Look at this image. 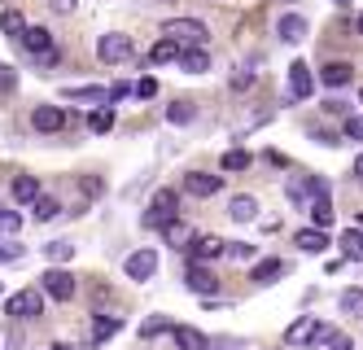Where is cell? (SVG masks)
<instances>
[{"mask_svg":"<svg viewBox=\"0 0 363 350\" xmlns=\"http://www.w3.org/2000/svg\"><path fill=\"white\" fill-rule=\"evenodd\" d=\"M162 35L167 40H175L179 48H197V44H206V22H197V18H171V22H162Z\"/></svg>","mask_w":363,"mask_h":350,"instance_id":"cell-1","label":"cell"},{"mask_svg":"<svg viewBox=\"0 0 363 350\" xmlns=\"http://www.w3.org/2000/svg\"><path fill=\"white\" fill-rule=\"evenodd\" d=\"M132 53H136L132 35L110 31V35H101V40H96V58L106 62V66H123V62H132Z\"/></svg>","mask_w":363,"mask_h":350,"instance_id":"cell-2","label":"cell"},{"mask_svg":"<svg viewBox=\"0 0 363 350\" xmlns=\"http://www.w3.org/2000/svg\"><path fill=\"white\" fill-rule=\"evenodd\" d=\"M175 206H179V193H175V188H158V193H153V202H149V210H145V228L171 224V219H175Z\"/></svg>","mask_w":363,"mask_h":350,"instance_id":"cell-3","label":"cell"},{"mask_svg":"<svg viewBox=\"0 0 363 350\" xmlns=\"http://www.w3.org/2000/svg\"><path fill=\"white\" fill-rule=\"evenodd\" d=\"M40 293H48V298H57V302H70L74 298V276L62 272V267H48L40 276Z\"/></svg>","mask_w":363,"mask_h":350,"instance_id":"cell-4","label":"cell"},{"mask_svg":"<svg viewBox=\"0 0 363 350\" xmlns=\"http://www.w3.org/2000/svg\"><path fill=\"white\" fill-rule=\"evenodd\" d=\"M40 311H44V293L40 289H22V293L9 298V315L13 319H35Z\"/></svg>","mask_w":363,"mask_h":350,"instance_id":"cell-5","label":"cell"},{"mask_svg":"<svg viewBox=\"0 0 363 350\" xmlns=\"http://www.w3.org/2000/svg\"><path fill=\"white\" fill-rule=\"evenodd\" d=\"M123 272H127V280H149L153 272H158V254H153V250H136V254H127Z\"/></svg>","mask_w":363,"mask_h":350,"instance_id":"cell-6","label":"cell"},{"mask_svg":"<svg viewBox=\"0 0 363 350\" xmlns=\"http://www.w3.org/2000/svg\"><path fill=\"white\" fill-rule=\"evenodd\" d=\"M311 92H315V75H311L306 62H294V66H289V97H294V101H306Z\"/></svg>","mask_w":363,"mask_h":350,"instance_id":"cell-7","label":"cell"},{"mask_svg":"<svg viewBox=\"0 0 363 350\" xmlns=\"http://www.w3.org/2000/svg\"><path fill=\"white\" fill-rule=\"evenodd\" d=\"M219 188H223V175H206V171L184 175V193H193V197H215Z\"/></svg>","mask_w":363,"mask_h":350,"instance_id":"cell-8","label":"cell"},{"mask_svg":"<svg viewBox=\"0 0 363 350\" xmlns=\"http://www.w3.org/2000/svg\"><path fill=\"white\" fill-rule=\"evenodd\" d=\"M31 127L35 131H62L66 127V110H62V105H35Z\"/></svg>","mask_w":363,"mask_h":350,"instance_id":"cell-9","label":"cell"},{"mask_svg":"<svg viewBox=\"0 0 363 350\" xmlns=\"http://www.w3.org/2000/svg\"><path fill=\"white\" fill-rule=\"evenodd\" d=\"M179 70H189V75H206V70H211V53H206L201 44L197 48H179Z\"/></svg>","mask_w":363,"mask_h":350,"instance_id":"cell-10","label":"cell"},{"mask_svg":"<svg viewBox=\"0 0 363 350\" xmlns=\"http://www.w3.org/2000/svg\"><path fill=\"white\" fill-rule=\"evenodd\" d=\"M276 31H280L284 44H302V40H306V18H302V13H284V18L276 22Z\"/></svg>","mask_w":363,"mask_h":350,"instance_id":"cell-11","label":"cell"},{"mask_svg":"<svg viewBox=\"0 0 363 350\" xmlns=\"http://www.w3.org/2000/svg\"><path fill=\"white\" fill-rule=\"evenodd\" d=\"M193 263H211V258H219L223 250H228V241H219V236H193Z\"/></svg>","mask_w":363,"mask_h":350,"instance_id":"cell-12","label":"cell"},{"mask_svg":"<svg viewBox=\"0 0 363 350\" xmlns=\"http://www.w3.org/2000/svg\"><path fill=\"white\" fill-rule=\"evenodd\" d=\"M184 280H189V289H193V293H201V298H215V289H219V280L206 272L201 263H193V267H189V276H184Z\"/></svg>","mask_w":363,"mask_h":350,"instance_id":"cell-13","label":"cell"},{"mask_svg":"<svg viewBox=\"0 0 363 350\" xmlns=\"http://www.w3.org/2000/svg\"><path fill=\"white\" fill-rule=\"evenodd\" d=\"M171 337H175V346H179V350H211V337L197 333V329H189V324H175V329H171Z\"/></svg>","mask_w":363,"mask_h":350,"instance_id":"cell-14","label":"cell"},{"mask_svg":"<svg viewBox=\"0 0 363 350\" xmlns=\"http://www.w3.org/2000/svg\"><path fill=\"white\" fill-rule=\"evenodd\" d=\"M294 241H298L302 254H324V250H328V232H324V228H302Z\"/></svg>","mask_w":363,"mask_h":350,"instance_id":"cell-15","label":"cell"},{"mask_svg":"<svg viewBox=\"0 0 363 350\" xmlns=\"http://www.w3.org/2000/svg\"><path fill=\"white\" fill-rule=\"evenodd\" d=\"M350 75H354L350 62H328V66L320 70V84H328V88H346V84H350Z\"/></svg>","mask_w":363,"mask_h":350,"instance_id":"cell-16","label":"cell"},{"mask_svg":"<svg viewBox=\"0 0 363 350\" xmlns=\"http://www.w3.org/2000/svg\"><path fill=\"white\" fill-rule=\"evenodd\" d=\"M315 324H320L315 315H302V319H294V324L284 329V341H289V346H306V341H311V333H315Z\"/></svg>","mask_w":363,"mask_h":350,"instance_id":"cell-17","label":"cell"},{"mask_svg":"<svg viewBox=\"0 0 363 350\" xmlns=\"http://www.w3.org/2000/svg\"><path fill=\"white\" fill-rule=\"evenodd\" d=\"M306 210H311V224H315V228H333V202H328V193H315Z\"/></svg>","mask_w":363,"mask_h":350,"instance_id":"cell-18","label":"cell"},{"mask_svg":"<svg viewBox=\"0 0 363 350\" xmlns=\"http://www.w3.org/2000/svg\"><path fill=\"white\" fill-rule=\"evenodd\" d=\"M62 97L66 101H88V105H110V88H96V84L92 88H66Z\"/></svg>","mask_w":363,"mask_h":350,"instance_id":"cell-19","label":"cell"},{"mask_svg":"<svg viewBox=\"0 0 363 350\" xmlns=\"http://www.w3.org/2000/svg\"><path fill=\"white\" fill-rule=\"evenodd\" d=\"M280 276H284V263H280V258H263V263L254 267L250 280H254V285H276Z\"/></svg>","mask_w":363,"mask_h":350,"instance_id":"cell-20","label":"cell"},{"mask_svg":"<svg viewBox=\"0 0 363 350\" xmlns=\"http://www.w3.org/2000/svg\"><path fill=\"white\" fill-rule=\"evenodd\" d=\"M162 236L171 241L175 250H189L193 246V228L189 224H179V219H171V224H162Z\"/></svg>","mask_w":363,"mask_h":350,"instance_id":"cell-21","label":"cell"},{"mask_svg":"<svg viewBox=\"0 0 363 350\" xmlns=\"http://www.w3.org/2000/svg\"><path fill=\"white\" fill-rule=\"evenodd\" d=\"M13 197H18V206L35 202V197H40V180H35V175H18V180H13Z\"/></svg>","mask_w":363,"mask_h":350,"instance_id":"cell-22","label":"cell"},{"mask_svg":"<svg viewBox=\"0 0 363 350\" xmlns=\"http://www.w3.org/2000/svg\"><path fill=\"white\" fill-rule=\"evenodd\" d=\"M337 246H342V254H346V258L363 263V232H359V228H346V232H342V241H337Z\"/></svg>","mask_w":363,"mask_h":350,"instance_id":"cell-23","label":"cell"},{"mask_svg":"<svg viewBox=\"0 0 363 350\" xmlns=\"http://www.w3.org/2000/svg\"><path fill=\"white\" fill-rule=\"evenodd\" d=\"M175 58H179V44H175V40H167V35L149 48V62H153V66H167V62H175Z\"/></svg>","mask_w":363,"mask_h":350,"instance_id":"cell-24","label":"cell"},{"mask_svg":"<svg viewBox=\"0 0 363 350\" xmlns=\"http://www.w3.org/2000/svg\"><path fill=\"white\" fill-rule=\"evenodd\" d=\"M228 214H232V219H237V224H250V219H254V214H258V202L241 193V197H232V206H228Z\"/></svg>","mask_w":363,"mask_h":350,"instance_id":"cell-25","label":"cell"},{"mask_svg":"<svg viewBox=\"0 0 363 350\" xmlns=\"http://www.w3.org/2000/svg\"><path fill=\"white\" fill-rule=\"evenodd\" d=\"M88 127L96 131V136H106V131L114 127V105H96V110L88 114Z\"/></svg>","mask_w":363,"mask_h":350,"instance_id":"cell-26","label":"cell"},{"mask_svg":"<svg viewBox=\"0 0 363 350\" xmlns=\"http://www.w3.org/2000/svg\"><path fill=\"white\" fill-rule=\"evenodd\" d=\"M0 31H5V35H22V31H27V18H22L18 9H5V13H0Z\"/></svg>","mask_w":363,"mask_h":350,"instance_id":"cell-27","label":"cell"},{"mask_svg":"<svg viewBox=\"0 0 363 350\" xmlns=\"http://www.w3.org/2000/svg\"><path fill=\"white\" fill-rule=\"evenodd\" d=\"M118 333V319L114 315H101L96 324H92V341H106V337H114Z\"/></svg>","mask_w":363,"mask_h":350,"instance_id":"cell-28","label":"cell"},{"mask_svg":"<svg viewBox=\"0 0 363 350\" xmlns=\"http://www.w3.org/2000/svg\"><path fill=\"white\" fill-rule=\"evenodd\" d=\"M44 254H48V263H66V258L74 254V246H70V241H48Z\"/></svg>","mask_w":363,"mask_h":350,"instance_id":"cell-29","label":"cell"},{"mask_svg":"<svg viewBox=\"0 0 363 350\" xmlns=\"http://www.w3.org/2000/svg\"><path fill=\"white\" fill-rule=\"evenodd\" d=\"M250 167V153L245 149H228L223 153V171H245Z\"/></svg>","mask_w":363,"mask_h":350,"instance_id":"cell-30","label":"cell"},{"mask_svg":"<svg viewBox=\"0 0 363 350\" xmlns=\"http://www.w3.org/2000/svg\"><path fill=\"white\" fill-rule=\"evenodd\" d=\"M57 210H62V206H57V197H35V219H44V224H48V219H57Z\"/></svg>","mask_w":363,"mask_h":350,"instance_id":"cell-31","label":"cell"},{"mask_svg":"<svg viewBox=\"0 0 363 350\" xmlns=\"http://www.w3.org/2000/svg\"><path fill=\"white\" fill-rule=\"evenodd\" d=\"M22 228V214L9 210V206H0V232H18Z\"/></svg>","mask_w":363,"mask_h":350,"instance_id":"cell-32","label":"cell"},{"mask_svg":"<svg viewBox=\"0 0 363 350\" xmlns=\"http://www.w3.org/2000/svg\"><path fill=\"white\" fill-rule=\"evenodd\" d=\"M342 311L363 315V289H346V293H342Z\"/></svg>","mask_w":363,"mask_h":350,"instance_id":"cell-33","label":"cell"},{"mask_svg":"<svg viewBox=\"0 0 363 350\" xmlns=\"http://www.w3.org/2000/svg\"><path fill=\"white\" fill-rule=\"evenodd\" d=\"M167 119H171V123H193V105H189V101H175L171 110H167Z\"/></svg>","mask_w":363,"mask_h":350,"instance_id":"cell-34","label":"cell"},{"mask_svg":"<svg viewBox=\"0 0 363 350\" xmlns=\"http://www.w3.org/2000/svg\"><path fill=\"white\" fill-rule=\"evenodd\" d=\"M13 88H18V70L0 62V92H13Z\"/></svg>","mask_w":363,"mask_h":350,"instance_id":"cell-35","label":"cell"},{"mask_svg":"<svg viewBox=\"0 0 363 350\" xmlns=\"http://www.w3.org/2000/svg\"><path fill=\"white\" fill-rule=\"evenodd\" d=\"M223 254H232V258H241V263H245V258H254V246H245V241H232Z\"/></svg>","mask_w":363,"mask_h":350,"instance_id":"cell-36","label":"cell"},{"mask_svg":"<svg viewBox=\"0 0 363 350\" xmlns=\"http://www.w3.org/2000/svg\"><path fill=\"white\" fill-rule=\"evenodd\" d=\"M346 141H363V119H359V114L346 119Z\"/></svg>","mask_w":363,"mask_h":350,"instance_id":"cell-37","label":"cell"},{"mask_svg":"<svg viewBox=\"0 0 363 350\" xmlns=\"http://www.w3.org/2000/svg\"><path fill=\"white\" fill-rule=\"evenodd\" d=\"M79 188H84L88 197H101V188H106V184H101L96 175H84V180H79Z\"/></svg>","mask_w":363,"mask_h":350,"instance_id":"cell-38","label":"cell"},{"mask_svg":"<svg viewBox=\"0 0 363 350\" xmlns=\"http://www.w3.org/2000/svg\"><path fill=\"white\" fill-rule=\"evenodd\" d=\"M167 329V319H145V324H140V337H158Z\"/></svg>","mask_w":363,"mask_h":350,"instance_id":"cell-39","label":"cell"},{"mask_svg":"<svg viewBox=\"0 0 363 350\" xmlns=\"http://www.w3.org/2000/svg\"><path fill=\"white\" fill-rule=\"evenodd\" d=\"M153 92H158V79H140V84H136V97L140 101H149Z\"/></svg>","mask_w":363,"mask_h":350,"instance_id":"cell-40","label":"cell"},{"mask_svg":"<svg viewBox=\"0 0 363 350\" xmlns=\"http://www.w3.org/2000/svg\"><path fill=\"white\" fill-rule=\"evenodd\" d=\"M250 84H254V75H250V70H237V75H232V88H237V92H245Z\"/></svg>","mask_w":363,"mask_h":350,"instance_id":"cell-41","label":"cell"},{"mask_svg":"<svg viewBox=\"0 0 363 350\" xmlns=\"http://www.w3.org/2000/svg\"><path fill=\"white\" fill-rule=\"evenodd\" d=\"M74 5H79V0H48V9H53V13H74Z\"/></svg>","mask_w":363,"mask_h":350,"instance_id":"cell-42","label":"cell"},{"mask_svg":"<svg viewBox=\"0 0 363 350\" xmlns=\"http://www.w3.org/2000/svg\"><path fill=\"white\" fill-rule=\"evenodd\" d=\"M354 175H359V180H363V153H359V158H354Z\"/></svg>","mask_w":363,"mask_h":350,"instance_id":"cell-43","label":"cell"},{"mask_svg":"<svg viewBox=\"0 0 363 350\" xmlns=\"http://www.w3.org/2000/svg\"><path fill=\"white\" fill-rule=\"evenodd\" d=\"M333 350H350V346H346V337H337V341H333Z\"/></svg>","mask_w":363,"mask_h":350,"instance_id":"cell-44","label":"cell"},{"mask_svg":"<svg viewBox=\"0 0 363 350\" xmlns=\"http://www.w3.org/2000/svg\"><path fill=\"white\" fill-rule=\"evenodd\" d=\"M48 350H74V346H66V341H53V346H48Z\"/></svg>","mask_w":363,"mask_h":350,"instance_id":"cell-45","label":"cell"},{"mask_svg":"<svg viewBox=\"0 0 363 350\" xmlns=\"http://www.w3.org/2000/svg\"><path fill=\"white\" fill-rule=\"evenodd\" d=\"M359 35H363V13H359Z\"/></svg>","mask_w":363,"mask_h":350,"instance_id":"cell-46","label":"cell"},{"mask_svg":"<svg viewBox=\"0 0 363 350\" xmlns=\"http://www.w3.org/2000/svg\"><path fill=\"white\" fill-rule=\"evenodd\" d=\"M337 5H342V9H346V5H350V0H337Z\"/></svg>","mask_w":363,"mask_h":350,"instance_id":"cell-47","label":"cell"},{"mask_svg":"<svg viewBox=\"0 0 363 350\" xmlns=\"http://www.w3.org/2000/svg\"><path fill=\"white\" fill-rule=\"evenodd\" d=\"M359 101H363V92H359Z\"/></svg>","mask_w":363,"mask_h":350,"instance_id":"cell-48","label":"cell"},{"mask_svg":"<svg viewBox=\"0 0 363 350\" xmlns=\"http://www.w3.org/2000/svg\"><path fill=\"white\" fill-rule=\"evenodd\" d=\"M0 289H5V285H0Z\"/></svg>","mask_w":363,"mask_h":350,"instance_id":"cell-49","label":"cell"},{"mask_svg":"<svg viewBox=\"0 0 363 350\" xmlns=\"http://www.w3.org/2000/svg\"><path fill=\"white\" fill-rule=\"evenodd\" d=\"M359 224H363V219H359Z\"/></svg>","mask_w":363,"mask_h":350,"instance_id":"cell-50","label":"cell"}]
</instances>
